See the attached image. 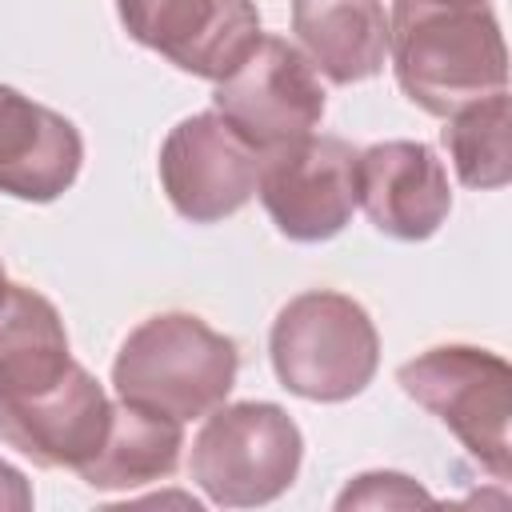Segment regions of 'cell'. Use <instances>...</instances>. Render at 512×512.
Returning <instances> with one entry per match:
<instances>
[{"mask_svg": "<svg viewBox=\"0 0 512 512\" xmlns=\"http://www.w3.org/2000/svg\"><path fill=\"white\" fill-rule=\"evenodd\" d=\"M388 56L400 92L428 116H452L508 84L504 32L484 0H392Z\"/></svg>", "mask_w": 512, "mask_h": 512, "instance_id": "obj_1", "label": "cell"}, {"mask_svg": "<svg viewBox=\"0 0 512 512\" xmlns=\"http://www.w3.org/2000/svg\"><path fill=\"white\" fill-rule=\"evenodd\" d=\"M236 372L240 352L232 336L192 312H156L124 336L112 360V388L120 400L184 424L220 408Z\"/></svg>", "mask_w": 512, "mask_h": 512, "instance_id": "obj_2", "label": "cell"}, {"mask_svg": "<svg viewBox=\"0 0 512 512\" xmlns=\"http://www.w3.org/2000/svg\"><path fill=\"white\" fill-rule=\"evenodd\" d=\"M268 356L288 392L316 404H340L372 384L380 368V336L360 300L312 288L276 312Z\"/></svg>", "mask_w": 512, "mask_h": 512, "instance_id": "obj_3", "label": "cell"}, {"mask_svg": "<svg viewBox=\"0 0 512 512\" xmlns=\"http://www.w3.org/2000/svg\"><path fill=\"white\" fill-rule=\"evenodd\" d=\"M400 388L428 408L460 448L496 480L512 476V368L500 352L476 344H436L396 372Z\"/></svg>", "mask_w": 512, "mask_h": 512, "instance_id": "obj_4", "label": "cell"}, {"mask_svg": "<svg viewBox=\"0 0 512 512\" xmlns=\"http://www.w3.org/2000/svg\"><path fill=\"white\" fill-rule=\"evenodd\" d=\"M300 456L304 436L280 404L240 400L204 416L192 440L188 476L220 508H256L292 488Z\"/></svg>", "mask_w": 512, "mask_h": 512, "instance_id": "obj_5", "label": "cell"}, {"mask_svg": "<svg viewBox=\"0 0 512 512\" xmlns=\"http://www.w3.org/2000/svg\"><path fill=\"white\" fill-rule=\"evenodd\" d=\"M212 104L260 156L304 140L324 120L320 76L284 36H260L252 52L216 80Z\"/></svg>", "mask_w": 512, "mask_h": 512, "instance_id": "obj_6", "label": "cell"}, {"mask_svg": "<svg viewBox=\"0 0 512 512\" xmlns=\"http://www.w3.org/2000/svg\"><path fill=\"white\" fill-rule=\"evenodd\" d=\"M256 196L280 236L320 244L344 232L356 212V148L340 136L308 132L260 156Z\"/></svg>", "mask_w": 512, "mask_h": 512, "instance_id": "obj_7", "label": "cell"}, {"mask_svg": "<svg viewBox=\"0 0 512 512\" xmlns=\"http://www.w3.org/2000/svg\"><path fill=\"white\" fill-rule=\"evenodd\" d=\"M160 184L168 204L192 224L240 212L260 176V152L212 108L184 116L160 144Z\"/></svg>", "mask_w": 512, "mask_h": 512, "instance_id": "obj_8", "label": "cell"}, {"mask_svg": "<svg viewBox=\"0 0 512 512\" xmlns=\"http://www.w3.org/2000/svg\"><path fill=\"white\" fill-rule=\"evenodd\" d=\"M108 416V392L76 360L48 384L0 392V440L40 468L76 472L100 448Z\"/></svg>", "mask_w": 512, "mask_h": 512, "instance_id": "obj_9", "label": "cell"}, {"mask_svg": "<svg viewBox=\"0 0 512 512\" xmlns=\"http://www.w3.org/2000/svg\"><path fill=\"white\" fill-rule=\"evenodd\" d=\"M116 16L136 44L204 80L228 76L264 36L252 0H116Z\"/></svg>", "mask_w": 512, "mask_h": 512, "instance_id": "obj_10", "label": "cell"}, {"mask_svg": "<svg viewBox=\"0 0 512 512\" xmlns=\"http://www.w3.org/2000/svg\"><path fill=\"white\" fill-rule=\"evenodd\" d=\"M356 204L392 240H428L452 212L440 156L420 140H380L356 152Z\"/></svg>", "mask_w": 512, "mask_h": 512, "instance_id": "obj_11", "label": "cell"}, {"mask_svg": "<svg viewBox=\"0 0 512 512\" xmlns=\"http://www.w3.org/2000/svg\"><path fill=\"white\" fill-rule=\"evenodd\" d=\"M80 164V128L56 108L0 84V192L48 204L76 184Z\"/></svg>", "mask_w": 512, "mask_h": 512, "instance_id": "obj_12", "label": "cell"}, {"mask_svg": "<svg viewBox=\"0 0 512 512\" xmlns=\"http://www.w3.org/2000/svg\"><path fill=\"white\" fill-rule=\"evenodd\" d=\"M292 32L332 84L368 80L388 60L384 0H292Z\"/></svg>", "mask_w": 512, "mask_h": 512, "instance_id": "obj_13", "label": "cell"}, {"mask_svg": "<svg viewBox=\"0 0 512 512\" xmlns=\"http://www.w3.org/2000/svg\"><path fill=\"white\" fill-rule=\"evenodd\" d=\"M180 448L184 424L176 416L120 400L112 404L100 448L76 468V476L96 492H132L140 484L168 480L180 464Z\"/></svg>", "mask_w": 512, "mask_h": 512, "instance_id": "obj_14", "label": "cell"}, {"mask_svg": "<svg viewBox=\"0 0 512 512\" xmlns=\"http://www.w3.org/2000/svg\"><path fill=\"white\" fill-rule=\"evenodd\" d=\"M68 364L72 352L56 304L28 284H8L0 300V392L48 384Z\"/></svg>", "mask_w": 512, "mask_h": 512, "instance_id": "obj_15", "label": "cell"}, {"mask_svg": "<svg viewBox=\"0 0 512 512\" xmlns=\"http://www.w3.org/2000/svg\"><path fill=\"white\" fill-rule=\"evenodd\" d=\"M448 124L440 128V140L452 156V168L460 184L468 188H504L512 176V148H508V128H512V108H508V88L472 100L444 116Z\"/></svg>", "mask_w": 512, "mask_h": 512, "instance_id": "obj_16", "label": "cell"}, {"mask_svg": "<svg viewBox=\"0 0 512 512\" xmlns=\"http://www.w3.org/2000/svg\"><path fill=\"white\" fill-rule=\"evenodd\" d=\"M364 504L368 508H376V504H432V496L400 472H364V476H356V484L344 488L336 508H364Z\"/></svg>", "mask_w": 512, "mask_h": 512, "instance_id": "obj_17", "label": "cell"}, {"mask_svg": "<svg viewBox=\"0 0 512 512\" xmlns=\"http://www.w3.org/2000/svg\"><path fill=\"white\" fill-rule=\"evenodd\" d=\"M0 508H12V512H28L32 508V488H28L24 472L12 468L8 460H0Z\"/></svg>", "mask_w": 512, "mask_h": 512, "instance_id": "obj_18", "label": "cell"}, {"mask_svg": "<svg viewBox=\"0 0 512 512\" xmlns=\"http://www.w3.org/2000/svg\"><path fill=\"white\" fill-rule=\"evenodd\" d=\"M4 292H8V276H4V264H0V300H4Z\"/></svg>", "mask_w": 512, "mask_h": 512, "instance_id": "obj_19", "label": "cell"}]
</instances>
